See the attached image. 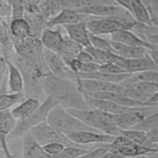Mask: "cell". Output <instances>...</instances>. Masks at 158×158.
Segmentation results:
<instances>
[{"label": "cell", "instance_id": "cb8c5ba5", "mask_svg": "<svg viewBox=\"0 0 158 158\" xmlns=\"http://www.w3.org/2000/svg\"><path fill=\"white\" fill-rule=\"evenodd\" d=\"M9 27L15 40H22L32 35L31 25L23 17L12 18L9 23Z\"/></svg>", "mask_w": 158, "mask_h": 158}, {"label": "cell", "instance_id": "f35d334b", "mask_svg": "<svg viewBox=\"0 0 158 158\" xmlns=\"http://www.w3.org/2000/svg\"><path fill=\"white\" fill-rule=\"evenodd\" d=\"M42 146L48 155L50 157H53L59 154L66 146L59 142H52L44 144Z\"/></svg>", "mask_w": 158, "mask_h": 158}, {"label": "cell", "instance_id": "3957f363", "mask_svg": "<svg viewBox=\"0 0 158 158\" xmlns=\"http://www.w3.org/2000/svg\"><path fill=\"white\" fill-rule=\"evenodd\" d=\"M59 104V102L51 96H48L42 101L40 107L30 117L23 120H18L12 133L8 136V141L23 137L30 130L41 122L47 120L50 110Z\"/></svg>", "mask_w": 158, "mask_h": 158}, {"label": "cell", "instance_id": "30bf717a", "mask_svg": "<svg viewBox=\"0 0 158 158\" xmlns=\"http://www.w3.org/2000/svg\"><path fill=\"white\" fill-rule=\"evenodd\" d=\"M44 57L46 67L51 74L76 83L77 74L68 68L65 62L57 53L44 48Z\"/></svg>", "mask_w": 158, "mask_h": 158}, {"label": "cell", "instance_id": "f6af8a7d", "mask_svg": "<svg viewBox=\"0 0 158 158\" xmlns=\"http://www.w3.org/2000/svg\"><path fill=\"white\" fill-rule=\"evenodd\" d=\"M41 0H25V11L34 12L36 10L40 4Z\"/></svg>", "mask_w": 158, "mask_h": 158}, {"label": "cell", "instance_id": "e575fe53", "mask_svg": "<svg viewBox=\"0 0 158 158\" xmlns=\"http://www.w3.org/2000/svg\"><path fill=\"white\" fill-rule=\"evenodd\" d=\"M157 122L158 109L148 115L141 122H140L132 128L139 130L146 133L152 129Z\"/></svg>", "mask_w": 158, "mask_h": 158}, {"label": "cell", "instance_id": "2e32d148", "mask_svg": "<svg viewBox=\"0 0 158 158\" xmlns=\"http://www.w3.org/2000/svg\"><path fill=\"white\" fill-rule=\"evenodd\" d=\"M125 9L117 4H99L75 10L89 17L114 18Z\"/></svg>", "mask_w": 158, "mask_h": 158}, {"label": "cell", "instance_id": "9a60e30c", "mask_svg": "<svg viewBox=\"0 0 158 158\" xmlns=\"http://www.w3.org/2000/svg\"><path fill=\"white\" fill-rule=\"evenodd\" d=\"M109 40L122 44L141 47L148 51L158 49V47L145 41L133 31L127 29H121L109 36Z\"/></svg>", "mask_w": 158, "mask_h": 158}, {"label": "cell", "instance_id": "b9f144b4", "mask_svg": "<svg viewBox=\"0 0 158 158\" xmlns=\"http://www.w3.org/2000/svg\"><path fill=\"white\" fill-rule=\"evenodd\" d=\"M100 64L93 61L88 63L83 64L81 71L80 73H89L92 72H94L96 71L99 70Z\"/></svg>", "mask_w": 158, "mask_h": 158}, {"label": "cell", "instance_id": "5bb4252c", "mask_svg": "<svg viewBox=\"0 0 158 158\" xmlns=\"http://www.w3.org/2000/svg\"><path fill=\"white\" fill-rule=\"evenodd\" d=\"M88 17H89L77 12L74 9L64 7L60 9L56 15L48 20L45 23V26L48 28L64 27L88 19Z\"/></svg>", "mask_w": 158, "mask_h": 158}, {"label": "cell", "instance_id": "d4e9b609", "mask_svg": "<svg viewBox=\"0 0 158 158\" xmlns=\"http://www.w3.org/2000/svg\"><path fill=\"white\" fill-rule=\"evenodd\" d=\"M1 36L0 43L1 48V56L9 58L15 52L14 38L12 37L9 23L1 19Z\"/></svg>", "mask_w": 158, "mask_h": 158}, {"label": "cell", "instance_id": "836d02e7", "mask_svg": "<svg viewBox=\"0 0 158 158\" xmlns=\"http://www.w3.org/2000/svg\"><path fill=\"white\" fill-rule=\"evenodd\" d=\"M88 148V146H65L59 154L55 156L51 157V158H77L81 154L88 152L93 147L89 149Z\"/></svg>", "mask_w": 158, "mask_h": 158}, {"label": "cell", "instance_id": "ba28073f", "mask_svg": "<svg viewBox=\"0 0 158 158\" xmlns=\"http://www.w3.org/2000/svg\"><path fill=\"white\" fill-rule=\"evenodd\" d=\"M73 143L88 146V145H106L111 143L115 136L92 130H81L66 134Z\"/></svg>", "mask_w": 158, "mask_h": 158}, {"label": "cell", "instance_id": "4dcf8cb0", "mask_svg": "<svg viewBox=\"0 0 158 158\" xmlns=\"http://www.w3.org/2000/svg\"><path fill=\"white\" fill-rule=\"evenodd\" d=\"M85 49H86L92 55L94 59V61L99 64L109 62L115 63L119 57L112 51L98 49L91 46L87 47Z\"/></svg>", "mask_w": 158, "mask_h": 158}, {"label": "cell", "instance_id": "f5cc1de1", "mask_svg": "<svg viewBox=\"0 0 158 158\" xmlns=\"http://www.w3.org/2000/svg\"><path fill=\"white\" fill-rule=\"evenodd\" d=\"M155 144H156V149L157 151V154H158V143H155Z\"/></svg>", "mask_w": 158, "mask_h": 158}, {"label": "cell", "instance_id": "4fadbf2b", "mask_svg": "<svg viewBox=\"0 0 158 158\" xmlns=\"http://www.w3.org/2000/svg\"><path fill=\"white\" fill-rule=\"evenodd\" d=\"M115 64L130 74L150 70H158V65L154 62L148 52L144 57L136 59H125L119 56Z\"/></svg>", "mask_w": 158, "mask_h": 158}, {"label": "cell", "instance_id": "f907efd6", "mask_svg": "<svg viewBox=\"0 0 158 158\" xmlns=\"http://www.w3.org/2000/svg\"><path fill=\"white\" fill-rule=\"evenodd\" d=\"M148 103H149L153 106H158V90L154 93V94L149 100Z\"/></svg>", "mask_w": 158, "mask_h": 158}, {"label": "cell", "instance_id": "7402d4cb", "mask_svg": "<svg viewBox=\"0 0 158 158\" xmlns=\"http://www.w3.org/2000/svg\"><path fill=\"white\" fill-rule=\"evenodd\" d=\"M22 158H51L29 133L23 137Z\"/></svg>", "mask_w": 158, "mask_h": 158}, {"label": "cell", "instance_id": "603a6c76", "mask_svg": "<svg viewBox=\"0 0 158 158\" xmlns=\"http://www.w3.org/2000/svg\"><path fill=\"white\" fill-rule=\"evenodd\" d=\"M110 43L112 52L123 58H141L144 57L148 52V50L144 48L130 46L111 40H110Z\"/></svg>", "mask_w": 158, "mask_h": 158}, {"label": "cell", "instance_id": "ac0fdd59", "mask_svg": "<svg viewBox=\"0 0 158 158\" xmlns=\"http://www.w3.org/2000/svg\"><path fill=\"white\" fill-rule=\"evenodd\" d=\"M64 38L60 27L54 28H45L40 35V41L46 49L57 52L59 50Z\"/></svg>", "mask_w": 158, "mask_h": 158}, {"label": "cell", "instance_id": "5b68a950", "mask_svg": "<svg viewBox=\"0 0 158 158\" xmlns=\"http://www.w3.org/2000/svg\"><path fill=\"white\" fill-rule=\"evenodd\" d=\"M104 146L109 150L117 152L123 158H135L142 155L157 153L156 148L138 144L122 135L115 136L111 143Z\"/></svg>", "mask_w": 158, "mask_h": 158}, {"label": "cell", "instance_id": "7c38bea8", "mask_svg": "<svg viewBox=\"0 0 158 158\" xmlns=\"http://www.w3.org/2000/svg\"><path fill=\"white\" fill-rule=\"evenodd\" d=\"M86 26L90 33L98 36H110L121 29H125L116 20L109 17H88Z\"/></svg>", "mask_w": 158, "mask_h": 158}, {"label": "cell", "instance_id": "277c9868", "mask_svg": "<svg viewBox=\"0 0 158 158\" xmlns=\"http://www.w3.org/2000/svg\"><path fill=\"white\" fill-rule=\"evenodd\" d=\"M46 121L49 125L65 134L81 130L99 131L86 126L60 104L50 110Z\"/></svg>", "mask_w": 158, "mask_h": 158}, {"label": "cell", "instance_id": "8fae6325", "mask_svg": "<svg viewBox=\"0 0 158 158\" xmlns=\"http://www.w3.org/2000/svg\"><path fill=\"white\" fill-rule=\"evenodd\" d=\"M76 83L81 92L86 93L107 91L122 94L124 89V86L121 83L107 82L92 78H81L78 76Z\"/></svg>", "mask_w": 158, "mask_h": 158}, {"label": "cell", "instance_id": "c3c4849f", "mask_svg": "<svg viewBox=\"0 0 158 158\" xmlns=\"http://www.w3.org/2000/svg\"><path fill=\"white\" fill-rule=\"evenodd\" d=\"M146 134L150 140L153 143V141L158 138V122L154 126V127L149 130V131L146 132Z\"/></svg>", "mask_w": 158, "mask_h": 158}, {"label": "cell", "instance_id": "ee69618b", "mask_svg": "<svg viewBox=\"0 0 158 158\" xmlns=\"http://www.w3.org/2000/svg\"><path fill=\"white\" fill-rule=\"evenodd\" d=\"M141 38L158 47V32L146 33L141 36Z\"/></svg>", "mask_w": 158, "mask_h": 158}, {"label": "cell", "instance_id": "d6a6232c", "mask_svg": "<svg viewBox=\"0 0 158 158\" xmlns=\"http://www.w3.org/2000/svg\"><path fill=\"white\" fill-rule=\"evenodd\" d=\"M99 4L117 3L114 0H63V6L64 7L74 10L85 8Z\"/></svg>", "mask_w": 158, "mask_h": 158}, {"label": "cell", "instance_id": "7dc6e473", "mask_svg": "<svg viewBox=\"0 0 158 158\" xmlns=\"http://www.w3.org/2000/svg\"><path fill=\"white\" fill-rule=\"evenodd\" d=\"M146 7L151 9L158 16V0H142Z\"/></svg>", "mask_w": 158, "mask_h": 158}, {"label": "cell", "instance_id": "44dd1931", "mask_svg": "<svg viewBox=\"0 0 158 158\" xmlns=\"http://www.w3.org/2000/svg\"><path fill=\"white\" fill-rule=\"evenodd\" d=\"M41 101L35 97H27L19 104L10 109L14 118L18 120H23L33 114L41 106Z\"/></svg>", "mask_w": 158, "mask_h": 158}, {"label": "cell", "instance_id": "816d5d0a", "mask_svg": "<svg viewBox=\"0 0 158 158\" xmlns=\"http://www.w3.org/2000/svg\"><path fill=\"white\" fill-rule=\"evenodd\" d=\"M135 158H158V154L154 153V154H145V155H142V156L136 157Z\"/></svg>", "mask_w": 158, "mask_h": 158}, {"label": "cell", "instance_id": "52a82bcc", "mask_svg": "<svg viewBox=\"0 0 158 158\" xmlns=\"http://www.w3.org/2000/svg\"><path fill=\"white\" fill-rule=\"evenodd\" d=\"M158 109V106H143L119 114H112L114 120L120 130L133 128L141 122L148 115Z\"/></svg>", "mask_w": 158, "mask_h": 158}, {"label": "cell", "instance_id": "681fc988", "mask_svg": "<svg viewBox=\"0 0 158 158\" xmlns=\"http://www.w3.org/2000/svg\"><path fill=\"white\" fill-rule=\"evenodd\" d=\"M148 54L154 62L158 65V49L148 51Z\"/></svg>", "mask_w": 158, "mask_h": 158}, {"label": "cell", "instance_id": "d6986e66", "mask_svg": "<svg viewBox=\"0 0 158 158\" xmlns=\"http://www.w3.org/2000/svg\"><path fill=\"white\" fill-rule=\"evenodd\" d=\"M86 20L62 27L69 37L84 48L90 46L89 32L86 26Z\"/></svg>", "mask_w": 158, "mask_h": 158}, {"label": "cell", "instance_id": "1f68e13d", "mask_svg": "<svg viewBox=\"0 0 158 158\" xmlns=\"http://www.w3.org/2000/svg\"><path fill=\"white\" fill-rule=\"evenodd\" d=\"M136 81H147L158 83V70H150L131 74L121 84L125 85Z\"/></svg>", "mask_w": 158, "mask_h": 158}, {"label": "cell", "instance_id": "f1b7e54d", "mask_svg": "<svg viewBox=\"0 0 158 158\" xmlns=\"http://www.w3.org/2000/svg\"><path fill=\"white\" fill-rule=\"evenodd\" d=\"M17 122L10 109L0 110V136L7 138L15 128Z\"/></svg>", "mask_w": 158, "mask_h": 158}, {"label": "cell", "instance_id": "ffe728a7", "mask_svg": "<svg viewBox=\"0 0 158 158\" xmlns=\"http://www.w3.org/2000/svg\"><path fill=\"white\" fill-rule=\"evenodd\" d=\"M6 61L8 69L7 80V92L24 93L25 80L20 70L9 59L6 58Z\"/></svg>", "mask_w": 158, "mask_h": 158}, {"label": "cell", "instance_id": "7bdbcfd3", "mask_svg": "<svg viewBox=\"0 0 158 158\" xmlns=\"http://www.w3.org/2000/svg\"><path fill=\"white\" fill-rule=\"evenodd\" d=\"M76 57L83 64L94 61V59H93V57L92 56V55L85 48L83 49H82L77 54Z\"/></svg>", "mask_w": 158, "mask_h": 158}, {"label": "cell", "instance_id": "484cf974", "mask_svg": "<svg viewBox=\"0 0 158 158\" xmlns=\"http://www.w3.org/2000/svg\"><path fill=\"white\" fill-rule=\"evenodd\" d=\"M84 48L69 37L64 38V41L57 52L67 64L69 60L77 57V54Z\"/></svg>", "mask_w": 158, "mask_h": 158}, {"label": "cell", "instance_id": "6da1fadb", "mask_svg": "<svg viewBox=\"0 0 158 158\" xmlns=\"http://www.w3.org/2000/svg\"><path fill=\"white\" fill-rule=\"evenodd\" d=\"M41 86L46 96L53 97L66 109H89L83 93L73 81L59 78L49 73L43 78Z\"/></svg>", "mask_w": 158, "mask_h": 158}, {"label": "cell", "instance_id": "8d00e7d4", "mask_svg": "<svg viewBox=\"0 0 158 158\" xmlns=\"http://www.w3.org/2000/svg\"><path fill=\"white\" fill-rule=\"evenodd\" d=\"M0 15L1 19L6 21L8 23L13 17V9L7 1L0 0Z\"/></svg>", "mask_w": 158, "mask_h": 158}, {"label": "cell", "instance_id": "83f0119b", "mask_svg": "<svg viewBox=\"0 0 158 158\" xmlns=\"http://www.w3.org/2000/svg\"><path fill=\"white\" fill-rule=\"evenodd\" d=\"M120 135H122L127 137L130 140L138 144L156 148V144L153 143L150 140L145 131L131 128L128 130H121Z\"/></svg>", "mask_w": 158, "mask_h": 158}, {"label": "cell", "instance_id": "7a4b0ae2", "mask_svg": "<svg viewBox=\"0 0 158 158\" xmlns=\"http://www.w3.org/2000/svg\"><path fill=\"white\" fill-rule=\"evenodd\" d=\"M67 110L86 126L94 130L112 136L120 134L121 130L115 123L112 114L94 108Z\"/></svg>", "mask_w": 158, "mask_h": 158}, {"label": "cell", "instance_id": "9c48e42d", "mask_svg": "<svg viewBox=\"0 0 158 158\" xmlns=\"http://www.w3.org/2000/svg\"><path fill=\"white\" fill-rule=\"evenodd\" d=\"M123 86V95L134 100L153 106L148 103V101L158 90V83L147 81H136Z\"/></svg>", "mask_w": 158, "mask_h": 158}, {"label": "cell", "instance_id": "bcb514c9", "mask_svg": "<svg viewBox=\"0 0 158 158\" xmlns=\"http://www.w3.org/2000/svg\"><path fill=\"white\" fill-rule=\"evenodd\" d=\"M118 5L123 7L130 12L136 0H114Z\"/></svg>", "mask_w": 158, "mask_h": 158}, {"label": "cell", "instance_id": "8992f818", "mask_svg": "<svg viewBox=\"0 0 158 158\" xmlns=\"http://www.w3.org/2000/svg\"><path fill=\"white\" fill-rule=\"evenodd\" d=\"M33 139L41 146L52 142H59L66 146H85L73 143L66 134L49 125L47 121L43 122L31 128L28 132Z\"/></svg>", "mask_w": 158, "mask_h": 158}, {"label": "cell", "instance_id": "e0dca14e", "mask_svg": "<svg viewBox=\"0 0 158 158\" xmlns=\"http://www.w3.org/2000/svg\"><path fill=\"white\" fill-rule=\"evenodd\" d=\"M82 93L89 108L97 109L110 114H119L128 111L134 108L125 107L110 100L98 99L91 97L86 93Z\"/></svg>", "mask_w": 158, "mask_h": 158}, {"label": "cell", "instance_id": "db71d44e", "mask_svg": "<svg viewBox=\"0 0 158 158\" xmlns=\"http://www.w3.org/2000/svg\"><path fill=\"white\" fill-rule=\"evenodd\" d=\"M153 143H158V138H156V139L153 141Z\"/></svg>", "mask_w": 158, "mask_h": 158}, {"label": "cell", "instance_id": "4316f807", "mask_svg": "<svg viewBox=\"0 0 158 158\" xmlns=\"http://www.w3.org/2000/svg\"><path fill=\"white\" fill-rule=\"evenodd\" d=\"M131 74L125 73L122 74H110L105 72H101L99 70L89 73H78L77 76L81 78H92L99 80L107 82L122 83L125 80H126Z\"/></svg>", "mask_w": 158, "mask_h": 158}, {"label": "cell", "instance_id": "74e56055", "mask_svg": "<svg viewBox=\"0 0 158 158\" xmlns=\"http://www.w3.org/2000/svg\"><path fill=\"white\" fill-rule=\"evenodd\" d=\"M99 70L110 74H122L127 73L125 70L118 64L114 62L100 64Z\"/></svg>", "mask_w": 158, "mask_h": 158}, {"label": "cell", "instance_id": "f546056e", "mask_svg": "<svg viewBox=\"0 0 158 158\" xmlns=\"http://www.w3.org/2000/svg\"><path fill=\"white\" fill-rule=\"evenodd\" d=\"M24 93H5L0 94V110L11 109L25 99Z\"/></svg>", "mask_w": 158, "mask_h": 158}, {"label": "cell", "instance_id": "60d3db41", "mask_svg": "<svg viewBox=\"0 0 158 158\" xmlns=\"http://www.w3.org/2000/svg\"><path fill=\"white\" fill-rule=\"evenodd\" d=\"M66 65L72 72L76 74H78L81 71L83 63L81 62L77 57H75L69 60L66 64Z\"/></svg>", "mask_w": 158, "mask_h": 158}, {"label": "cell", "instance_id": "ab89813d", "mask_svg": "<svg viewBox=\"0 0 158 158\" xmlns=\"http://www.w3.org/2000/svg\"><path fill=\"white\" fill-rule=\"evenodd\" d=\"M109 149L104 145H98L94 146L88 152L81 154L77 158H97L106 153Z\"/></svg>", "mask_w": 158, "mask_h": 158}, {"label": "cell", "instance_id": "d590c367", "mask_svg": "<svg viewBox=\"0 0 158 158\" xmlns=\"http://www.w3.org/2000/svg\"><path fill=\"white\" fill-rule=\"evenodd\" d=\"M90 46L104 51H112L110 40L103 38L101 36L93 35L89 33Z\"/></svg>", "mask_w": 158, "mask_h": 158}]
</instances>
